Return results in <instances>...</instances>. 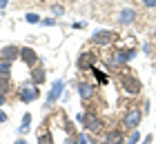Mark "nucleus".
Instances as JSON below:
<instances>
[{"mask_svg":"<svg viewBox=\"0 0 156 144\" xmlns=\"http://www.w3.org/2000/svg\"><path fill=\"white\" fill-rule=\"evenodd\" d=\"M78 122H80V124L87 129V131H98V129H101V120H98L91 111L80 113V115H78Z\"/></svg>","mask_w":156,"mask_h":144,"instance_id":"1","label":"nucleus"},{"mask_svg":"<svg viewBox=\"0 0 156 144\" xmlns=\"http://www.w3.org/2000/svg\"><path fill=\"white\" fill-rule=\"evenodd\" d=\"M120 82H123V89L129 93V95H136V93L140 91V82L134 75H129V73H120Z\"/></svg>","mask_w":156,"mask_h":144,"instance_id":"2","label":"nucleus"},{"mask_svg":"<svg viewBox=\"0 0 156 144\" xmlns=\"http://www.w3.org/2000/svg\"><path fill=\"white\" fill-rule=\"evenodd\" d=\"M134 55H136V51H134V49H123V51H118V53H116V55L109 60V64H112V67H118V64L129 62Z\"/></svg>","mask_w":156,"mask_h":144,"instance_id":"3","label":"nucleus"},{"mask_svg":"<svg viewBox=\"0 0 156 144\" xmlns=\"http://www.w3.org/2000/svg\"><path fill=\"white\" fill-rule=\"evenodd\" d=\"M116 40V33L114 31H96L91 35V42L94 45H109V42Z\"/></svg>","mask_w":156,"mask_h":144,"instance_id":"4","label":"nucleus"},{"mask_svg":"<svg viewBox=\"0 0 156 144\" xmlns=\"http://www.w3.org/2000/svg\"><path fill=\"white\" fill-rule=\"evenodd\" d=\"M20 58H23V62H25V64H29V67H36V64H38V53L34 51L31 47L20 49Z\"/></svg>","mask_w":156,"mask_h":144,"instance_id":"5","label":"nucleus"},{"mask_svg":"<svg viewBox=\"0 0 156 144\" xmlns=\"http://www.w3.org/2000/svg\"><path fill=\"white\" fill-rule=\"evenodd\" d=\"M62 89H65V82H62V80H56V82L51 84V91H49V95H47V106H49V104H54L56 100L60 98Z\"/></svg>","mask_w":156,"mask_h":144,"instance_id":"6","label":"nucleus"},{"mask_svg":"<svg viewBox=\"0 0 156 144\" xmlns=\"http://www.w3.org/2000/svg\"><path fill=\"white\" fill-rule=\"evenodd\" d=\"M140 118H143V113H140L138 109H132L129 113L125 115V126H129V129H136L140 124Z\"/></svg>","mask_w":156,"mask_h":144,"instance_id":"7","label":"nucleus"},{"mask_svg":"<svg viewBox=\"0 0 156 144\" xmlns=\"http://www.w3.org/2000/svg\"><path fill=\"white\" fill-rule=\"evenodd\" d=\"M78 93H80L83 100H91L96 93V86L94 84H87V82H78Z\"/></svg>","mask_w":156,"mask_h":144,"instance_id":"8","label":"nucleus"},{"mask_svg":"<svg viewBox=\"0 0 156 144\" xmlns=\"http://www.w3.org/2000/svg\"><path fill=\"white\" fill-rule=\"evenodd\" d=\"M134 20H136V11H134L132 7H127V9H123L118 13V22L120 25H132Z\"/></svg>","mask_w":156,"mask_h":144,"instance_id":"9","label":"nucleus"},{"mask_svg":"<svg viewBox=\"0 0 156 144\" xmlns=\"http://www.w3.org/2000/svg\"><path fill=\"white\" fill-rule=\"evenodd\" d=\"M38 98V89L36 86H23V91H20V100H23V102H34V100Z\"/></svg>","mask_w":156,"mask_h":144,"instance_id":"10","label":"nucleus"},{"mask_svg":"<svg viewBox=\"0 0 156 144\" xmlns=\"http://www.w3.org/2000/svg\"><path fill=\"white\" fill-rule=\"evenodd\" d=\"M16 55H20V49L18 47H13V45H9V47H5L2 49V53H0V58H2V62H11Z\"/></svg>","mask_w":156,"mask_h":144,"instance_id":"11","label":"nucleus"},{"mask_svg":"<svg viewBox=\"0 0 156 144\" xmlns=\"http://www.w3.org/2000/svg\"><path fill=\"white\" fill-rule=\"evenodd\" d=\"M94 53H83L80 58H78V69L80 71H87V69H94Z\"/></svg>","mask_w":156,"mask_h":144,"instance_id":"12","label":"nucleus"},{"mask_svg":"<svg viewBox=\"0 0 156 144\" xmlns=\"http://www.w3.org/2000/svg\"><path fill=\"white\" fill-rule=\"evenodd\" d=\"M45 69L42 67H34V71H31V82H34V86H38V84H42L45 82Z\"/></svg>","mask_w":156,"mask_h":144,"instance_id":"13","label":"nucleus"},{"mask_svg":"<svg viewBox=\"0 0 156 144\" xmlns=\"http://www.w3.org/2000/svg\"><path fill=\"white\" fill-rule=\"evenodd\" d=\"M105 144H123V133H120V131H112V133H107Z\"/></svg>","mask_w":156,"mask_h":144,"instance_id":"14","label":"nucleus"},{"mask_svg":"<svg viewBox=\"0 0 156 144\" xmlns=\"http://www.w3.org/2000/svg\"><path fill=\"white\" fill-rule=\"evenodd\" d=\"M9 73H11V64H9V62H0V75H2V78H9Z\"/></svg>","mask_w":156,"mask_h":144,"instance_id":"15","label":"nucleus"},{"mask_svg":"<svg viewBox=\"0 0 156 144\" xmlns=\"http://www.w3.org/2000/svg\"><path fill=\"white\" fill-rule=\"evenodd\" d=\"M38 144H54L51 133H40V135H38Z\"/></svg>","mask_w":156,"mask_h":144,"instance_id":"16","label":"nucleus"},{"mask_svg":"<svg viewBox=\"0 0 156 144\" xmlns=\"http://www.w3.org/2000/svg\"><path fill=\"white\" fill-rule=\"evenodd\" d=\"M7 91H9V78H2V75H0V95H5Z\"/></svg>","mask_w":156,"mask_h":144,"instance_id":"17","label":"nucleus"},{"mask_svg":"<svg viewBox=\"0 0 156 144\" xmlns=\"http://www.w3.org/2000/svg\"><path fill=\"white\" fill-rule=\"evenodd\" d=\"M29 124H31V115H29V113H25V118H23V124H20V133H25L27 129H29Z\"/></svg>","mask_w":156,"mask_h":144,"instance_id":"18","label":"nucleus"},{"mask_svg":"<svg viewBox=\"0 0 156 144\" xmlns=\"http://www.w3.org/2000/svg\"><path fill=\"white\" fill-rule=\"evenodd\" d=\"M25 20H27V22H31V25H36V22H40V18L36 16V13H27V16H25Z\"/></svg>","mask_w":156,"mask_h":144,"instance_id":"19","label":"nucleus"},{"mask_svg":"<svg viewBox=\"0 0 156 144\" xmlns=\"http://www.w3.org/2000/svg\"><path fill=\"white\" fill-rule=\"evenodd\" d=\"M91 71H94V75L98 78V82H101V84H105V82H107V78H105V75L101 73V71H96V67H94V69H91Z\"/></svg>","mask_w":156,"mask_h":144,"instance_id":"20","label":"nucleus"},{"mask_svg":"<svg viewBox=\"0 0 156 144\" xmlns=\"http://www.w3.org/2000/svg\"><path fill=\"white\" fill-rule=\"evenodd\" d=\"M76 138H78V144H91V142H89V138H87L85 133H78Z\"/></svg>","mask_w":156,"mask_h":144,"instance_id":"21","label":"nucleus"},{"mask_svg":"<svg viewBox=\"0 0 156 144\" xmlns=\"http://www.w3.org/2000/svg\"><path fill=\"white\" fill-rule=\"evenodd\" d=\"M138 138H140L138 131H134V133L129 135V140H127V144H136V142H138Z\"/></svg>","mask_w":156,"mask_h":144,"instance_id":"22","label":"nucleus"},{"mask_svg":"<svg viewBox=\"0 0 156 144\" xmlns=\"http://www.w3.org/2000/svg\"><path fill=\"white\" fill-rule=\"evenodd\" d=\"M143 5L150 7V9H154V7H156V0H143Z\"/></svg>","mask_w":156,"mask_h":144,"instance_id":"23","label":"nucleus"},{"mask_svg":"<svg viewBox=\"0 0 156 144\" xmlns=\"http://www.w3.org/2000/svg\"><path fill=\"white\" fill-rule=\"evenodd\" d=\"M65 144H78V138H67Z\"/></svg>","mask_w":156,"mask_h":144,"instance_id":"24","label":"nucleus"},{"mask_svg":"<svg viewBox=\"0 0 156 144\" xmlns=\"http://www.w3.org/2000/svg\"><path fill=\"white\" fill-rule=\"evenodd\" d=\"M42 22H45V25H49V27H51V25H56V20H54V18H47V20H42Z\"/></svg>","mask_w":156,"mask_h":144,"instance_id":"25","label":"nucleus"},{"mask_svg":"<svg viewBox=\"0 0 156 144\" xmlns=\"http://www.w3.org/2000/svg\"><path fill=\"white\" fill-rule=\"evenodd\" d=\"M0 122H7V113L5 111H0Z\"/></svg>","mask_w":156,"mask_h":144,"instance_id":"26","label":"nucleus"},{"mask_svg":"<svg viewBox=\"0 0 156 144\" xmlns=\"http://www.w3.org/2000/svg\"><path fill=\"white\" fill-rule=\"evenodd\" d=\"M7 7V0H0V9H5Z\"/></svg>","mask_w":156,"mask_h":144,"instance_id":"27","label":"nucleus"},{"mask_svg":"<svg viewBox=\"0 0 156 144\" xmlns=\"http://www.w3.org/2000/svg\"><path fill=\"white\" fill-rule=\"evenodd\" d=\"M5 102H7V100H5V95H0V106H2Z\"/></svg>","mask_w":156,"mask_h":144,"instance_id":"28","label":"nucleus"},{"mask_svg":"<svg viewBox=\"0 0 156 144\" xmlns=\"http://www.w3.org/2000/svg\"><path fill=\"white\" fill-rule=\"evenodd\" d=\"M16 144H27V142H25V140H18V142H16Z\"/></svg>","mask_w":156,"mask_h":144,"instance_id":"29","label":"nucleus"},{"mask_svg":"<svg viewBox=\"0 0 156 144\" xmlns=\"http://www.w3.org/2000/svg\"><path fill=\"white\" fill-rule=\"evenodd\" d=\"M154 35H156V31H154Z\"/></svg>","mask_w":156,"mask_h":144,"instance_id":"30","label":"nucleus"}]
</instances>
